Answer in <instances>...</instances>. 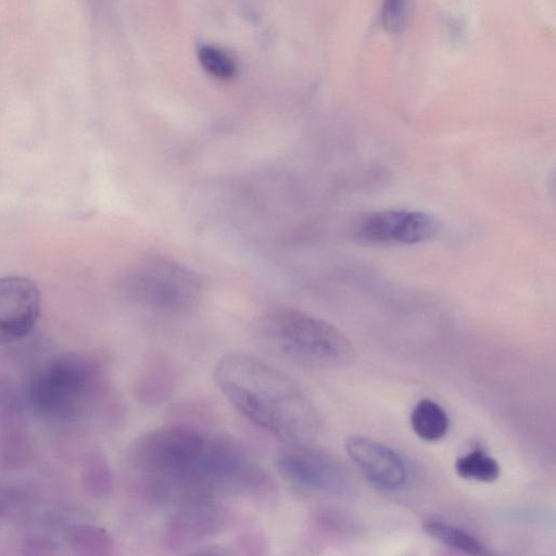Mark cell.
Listing matches in <instances>:
<instances>
[{"instance_id": "obj_1", "label": "cell", "mask_w": 556, "mask_h": 556, "mask_svg": "<svg viewBox=\"0 0 556 556\" xmlns=\"http://www.w3.org/2000/svg\"><path fill=\"white\" fill-rule=\"evenodd\" d=\"M139 491L174 506L225 495H260L267 473L229 438L187 425H167L138 435L126 454Z\"/></svg>"}, {"instance_id": "obj_2", "label": "cell", "mask_w": 556, "mask_h": 556, "mask_svg": "<svg viewBox=\"0 0 556 556\" xmlns=\"http://www.w3.org/2000/svg\"><path fill=\"white\" fill-rule=\"evenodd\" d=\"M214 380L230 405L255 427L286 441L308 443L318 415L304 390L282 370L247 353L219 358Z\"/></svg>"}, {"instance_id": "obj_3", "label": "cell", "mask_w": 556, "mask_h": 556, "mask_svg": "<svg viewBox=\"0 0 556 556\" xmlns=\"http://www.w3.org/2000/svg\"><path fill=\"white\" fill-rule=\"evenodd\" d=\"M104 389V372L96 359L66 352L35 369L26 396L35 415L43 421L74 426L92 415Z\"/></svg>"}, {"instance_id": "obj_4", "label": "cell", "mask_w": 556, "mask_h": 556, "mask_svg": "<svg viewBox=\"0 0 556 556\" xmlns=\"http://www.w3.org/2000/svg\"><path fill=\"white\" fill-rule=\"evenodd\" d=\"M257 332L269 350L300 365L336 369L349 366L355 357L352 343L340 329L298 308L266 312Z\"/></svg>"}, {"instance_id": "obj_5", "label": "cell", "mask_w": 556, "mask_h": 556, "mask_svg": "<svg viewBox=\"0 0 556 556\" xmlns=\"http://www.w3.org/2000/svg\"><path fill=\"white\" fill-rule=\"evenodd\" d=\"M125 293L139 305L167 314L184 313L201 296L202 281L190 268L153 256L139 261L124 279Z\"/></svg>"}, {"instance_id": "obj_6", "label": "cell", "mask_w": 556, "mask_h": 556, "mask_svg": "<svg viewBox=\"0 0 556 556\" xmlns=\"http://www.w3.org/2000/svg\"><path fill=\"white\" fill-rule=\"evenodd\" d=\"M276 467L287 481L307 491L334 496L352 492L346 468L332 455L308 443H288L280 448Z\"/></svg>"}, {"instance_id": "obj_7", "label": "cell", "mask_w": 556, "mask_h": 556, "mask_svg": "<svg viewBox=\"0 0 556 556\" xmlns=\"http://www.w3.org/2000/svg\"><path fill=\"white\" fill-rule=\"evenodd\" d=\"M439 219L424 211L389 208L366 213L354 224V239L366 245H413L433 240Z\"/></svg>"}, {"instance_id": "obj_8", "label": "cell", "mask_w": 556, "mask_h": 556, "mask_svg": "<svg viewBox=\"0 0 556 556\" xmlns=\"http://www.w3.org/2000/svg\"><path fill=\"white\" fill-rule=\"evenodd\" d=\"M231 514L219 498H200L176 505L167 518L163 540L167 548H192L223 532Z\"/></svg>"}, {"instance_id": "obj_9", "label": "cell", "mask_w": 556, "mask_h": 556, "mask_svg": "<svg viewBox=\"0 0 556 556\" xmlns=\"http://www.w3.org/2000/svg\"><path fill=\"white\" fill-rule=\"evenodd\" d=\"M40 315L37 285L22 276L0 278V345L27 337Z\"/></svg>"}, {"instance_id": "obj_10", "label": "cell", "mask_w": 556, "mask_h": 556, "mask_svg": "<svg viewBox=\"0 0 556 556\" xmlns=\"http://www.w3.org/2000/svg\"><path fill=\"white\" fill-rule=\"evenodd\" d=\"M344 445L349 457L372 484L395 490L405 483V465L390 447L362 435L349 437Z\"/></svg>"}, {"instance_id": "obj_11", "label": "cell", "mask_w": 556, "mask_h": 556, "mask_svg": "<svg viewBox=\"0 0 556 556\" xmlns=\"http://www.w3.org/2000/svg\"><path fill=\"white\" fill-rule=\"evenodd\" d=\"M410 425L417 437L434 442L447 433L450 419L438 403L424 399L415 405L410 414Z\"/></svg>"}, {"instance_id": "obj_12", "label": "cell", "mask_w": 556, "mask_h": 556, "mask_svg": "<svg viewBox=\"0 0 556 556\" xmlns=\"http://www.w3.org/2000/svg\"><path fill=\"white\" fill-rule=\"evenodd\" d=\"M425 532L441 544L470 555L488 554L486 546L473 534L443 520L428 519Z\"/></svg>"}, {"instance_id": "obj_13", "label": "cell", "mask_w": 556, "mask_h": 556, "mask_svg": "<svg viewBox=\"0 0 556 556\" xmlns=\"http://www.w3.org/2000/svg\"><path fill=\"white\" fill-rule=\"evenodd\" d=\"M68 545L79 555H109L115 547L112 536L92 525L75 526L68 533Z\"/></svg>"}, {"instance_id": "obj_14", "label": "cell", "mask_w": 556, "mask_h": 556, "mask_svg": "<svg viewBox=\"0 0 556 556\" xmlns=\"http://www.w3.org/2000/svg\"><path fill=\"white\" fill-rule=\"evenodd\" d=\"M454 467L460 478L477 482H494L501 473L497 460L480 448L458 457Z\"/></svg>"}, {"instance_id": "obj_15", "label": "cell", "mask_w": 556, "mask_h": 556, "mask_svg": "<svg viewBox=\"0 0 556 556\" xmlns=\"http://www.w3.org/2000/svg\"><path fill=\"white\" fill-rule=\"evenodd\" d=\"M198 59L203 70L217 79H229L236 73L233 59L215 46H201L198 49Z\"/></svg>"}, {"instance_id": "obj_16", "label": "cell", "mask_w": 556, "mask_h": 556, "mask_svg": "<svg viewBox=\"0 0 556 556\" xmlns=\"http://www.w3.org/2000/svg\"><path fill=\"white\" fill-rule=\"evenodd\" d=\"M84 483L94 496L108 495L112 489V473L101 456H92L85 466Z\"/></svg>"}, {"instance_id": "obj_17", "label": "cell", "mask_w": 556, "mask_h": 556, "mask_svg": "<svg viewBox=\"0 0 556 556\" xmlns=\"http://www.w3.org/2000/svg\"><path fill=\"white\" fill-rule=\"evenodd\" d=\"M407 21V0H383L380 11L382 27L391 33H401Z\"/></svg>"}]
</instances>
